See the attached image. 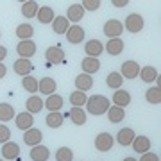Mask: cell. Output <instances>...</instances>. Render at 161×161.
<instances>
[{"mask_svg": "<svg viewBox=\"0 0 161 161\" xmlns=\"http://www.w3.org/2000/svg\"><path fill=\"white\" fill-rule=\"evenodd\" d=\"M84 106H86V115L100 116V115L108 113L111 102H109V98L104 97V95H92V97H88Z\"/></svg>", "mask_w": 161, "mask_h": 161, "instance_id": "1", "label": "cell"}, {"mask_svg": "<svg viewBox=\"0 0 161 161\" xmlns=\"http://www.w3.org/2000/svg\"><path fill=\"white\" fill-rule=\"evenodd\" d=\"M143 25H145V22H143V18H142V14H138V13H131V14L125 18L124 29H125L127 32H131V34H138V32H142Z\"/></svg>", "mask_w": 161, "mask_h": 161, "instance_id": "2", "label": "cell"}, {"mask_svg": "<svg viewBox=\"0 0 161 161\" xmlns=\"http://www.w3.org/2000/svg\"><path fill=\"white\" fill-rule=\"evenodd\" d=\"M104 34L108 36L109 40H113V38H120V34L124 32V23L120 22V20H116V18H111V20H108V22L104 23Z\"/></svg>", "mask_w": 161, "mask_h": 161, "instance_id": "3", "label": "cell"}, {"mask_svg": "<svg viewBox=\"0 0 161 161\" xmlns=\"http://www.w3.org/2000/svg\"><path fill=\"white\" fill-rule=\"evenodd\" d=\"M115 145V138L111 136L109 132H98L95 138V149L98 152H109Z\"/></svg>", "mask_w": 161, "mask_h": 161, "instance_id": "4", "label": "cell"}, {"mask_svg": "<svg viewBox=\"0 0 161 161\" xmlns=\"http://www.w3.org/2000/svg\"><path fill=\"white\" fill-rule=\"evenodd\" d=\"M45 59L50 64H61V63H64V50L59 45L48 47L45 50Z\"/></svg>", "mask_w": 161, "mask_h": 161, "instance_id": "5", "label": "cell"}, {"mask_svg": "<svg viewBox=\"0 0 161 161\" xmlns=\"http://www.w3.org/2000/svg\"><path fill=\"white\" fill-rule=\"evenodd\" d=\"M36 50H38V47H36V43L32 40H25V41H20L16 47V52H18V56L23 59H29L32 58L36 54Z\"/></svg>", "mask_w": 161, "mask_h": 161, "instance_id": "6", "label": "cell"}, {"mask_svg": "<svg viewBox=\"0 0 161 161\" xmlns=\"http://www.w3.org/2000/svg\"><path fill=\"white\" fill-rule=\"evenodd\" d=\"M0 152H2V158L7 159V161H14V159L20 158V147H18V143H14V142H6V143L2 145Z\"/></svg>", "mask_w": 161, "mask_h": 161, "instance_id": "7", "label": "cell"}, {"mask_svg": "<svg viewBox=\"0 0 161 161\" xmlns=\"http://www.w3.org/2000/svg\"><path fill=\"white\" fill-rule=\"evenodd\" d=\"M140 66L136 61H132V59H129V61H125V63L122 64V72H120V75L124 77V79H136L138 77V74H140Z\"/></svg>", "mask_w": 161, "mask_h": 161, "instance_id": "8", "label": "cell"}, {"mask_svg": "<svg viewBox=\"0 0 161 161\" xmlns=\"http://www.w3.org/2000/svg\"><path fill=\"white\" fill-rule=\"evenodd\" d=\"M84 34L86 32H84L82 27H79V25H70L68 31H66V40L72 45H79V43L84 41Z\"/></svg>", "mask_w": 161, "mask_h": 161, "instance_id": "9", "label": "cell"}, {"mask_svg": "<svg viewBox=\"0 0 161 161\" xmlns=\"http://www.w3.org/2000/svg\"><path fill=\"white\" fill-rule=\"evenodd\" d=\"M41 140H43V134H41V131L36 129V127H31V129H27V131L23 132V143L29 145V147L40 145Z\"/></svg>", "mask_w": 161, "mask_h": 161, "instance_id": "10", "label": "cell"}, {"mask_svg": "<svg viewBox=\"0 0 161 161\" xmlns=\"http://www.w3.org/2000/svg\"><path fill=\"white\" fill-rule=\"evenodd\" d=\"M31 159L32 161H48V158H50V149L48 147H45V145H34L32 149H31L29 152Z\"/></svg>", "mask_w": 161, "mask_h": 161, "instance_id": "11", "label": "cell"}, {"mask_svg": "<svg viewBox=\"0 0 161 161\" xmlns=\"http://www.w3.org/2000/svg\"><path fill=\"white\" fill-rule=\"evenodd\" d=\"M32 63H31L29 59H23V58H18L16 61H14V64H13V70H14V74L16 75H22V77H25V75H29L31 72H32Z\"/></svg>", "mask_w": 161, "mask_h": 161, "instance_id": "12", "label": "cell"}, {"mask_svg": "<svg viewBox=\"0 0 161 161\" xmlns=\"http://www.w3.org/2000/svg\"><path fill=\"white\" fill-rule=\"evenodd\" d=\"M58 90V84H56V80L52 79V77H43L41 80H38V92H41L43 95H54Z\"/></svg>", "mask_w": 161, "mask_h": 161, "instance_id": "13", "label": "cell"}, {"mask_svg": "<svg viewBox=\"0 0 161 161\" xmlns=\"http://www.w3.org/2000/svg\"><path fill=\"white\" fill-rule=\"evenodd\" d=\"M82 18H84V9L80 7V4L68 6V9H66V20L68 22H74V25H77Z\"/></svg>", "mask_w": 161, "mask_h": 161, "instance_id": "14", "label": "cell"}, {"mask_svg": "<svg viewBox=\"0 0 161 161\" xmlns=\"http://www.w3.org/2000/svg\"><path fill=\"white\" fill-rule=\"evenodd\" d=\"M80 68H82V74L93 75L100 70V61L97 58H84L80 61Z\"/></svg>", "mask_w": 161, "mask_h": 161, "instance_id": "15", "label": "cell"}, {"mask_svg": "<svg viewBox=\"0 0 161 161\" xmlns=\"http://www.w3.org/2000/svg\"><path fill=\"white\" fill-rule=\"evenodd\" d=\"M84 50H86V58H97L98 59V56L104 52V45L98 40H90V41H86Z\"/></svg>", "mask_w": 161, "mask_h": 161, "instance_id": "16", "label": "cell"}, {"mask_svg": "<svg viewBox=\"0 0 161 161\" xmlns=\"http://www.w3.org/2000/svg\"><path fill=\"white\" fill-rule=\"evenodd\" d=\"M14 122H16V127L20 131H27L34 124V115H31V113L25 111V113H20V115L14 116Z\"/></svg>", "mask_w": 161, "mask_h": 161, "instance_id": "17", "label": "cell"}, {"mask_svg": "<svg viewBox=\"0 0 161 161\" xmlns=\"http://www.w3.org/2000/svg\"><path fill=\"white\" fill-rule=\"evenodd\" d=\"M43 104H45V108L48 109V113H52V111H61V109H63L64 100H63V97H61V95L54 93V95H48V97H47V100Z\"/></svg>", "mask_w": 161, "mask_h": 161, "instance_id": "18", "label": "cell"}, {"mask_svg": "<svg viewBox=\"0 0 161 161\" xmlns=\"http://www.w3.org/2000/svg\"><path fill=\"white\" fill-rule=\"evenodd\" d=\"M75 88L79 90V92H84L86 93L88 90H92L93 88V77L88 74H80L75 77Z\"/></svg>", "mask_w": 161, "mask_h": 161, "instance_id": "19", "label": "cell"}, {"mask_svg": "<svg viewBox=\"0 0 161 161\" xmlns=\"http://www.w3.org/2000/svg\"><path fill=\"white\" fill-rule=\"evenodd\" d=\"M134 131H132L131 127H124V129H120L118 131V134H116V142L120 145H124V147H129V145L132 143V140H134Z\"/></svg>", "mask_w": 161, "mask_h": 161, "instance_id": "20", "label": "cell"}, {"mask_svg": "<svg viewBox=\"0 0 161 161\" xmlns=\"http://www.w3.org/2000/svg\"><path fill=\"white\" fill-rule=\"evenodd\" d=\"M36 18H38V22H40V23L47 25V23H52V22H54L56 14H54V9H52V7L41 6L40 9H38V14H36Z\"/></svg>", "mask_w": 161, "mask_h": 161, "instance_id": "21", "label": "cell"}, {"mask_svg": "<svg viewBox=\"0 0 161 161\" xmlns=\"http://www.w3.org/2000/svg\"><path fill=\"white\" fill-rule=\"evenodd\" d=\"M131 145L134 149V152H140V154H145V152L150 150V140L147 136H134Z\"/></svg>", "mask_w": 161, "mask_h": 161, "instance_id": "22", "label": "cell"}, {"mask_svg": "<svg viewBox=\"0 0 161 161\" xmlns=\"http://www.w3.org/2000/svg\"><path fill=\"white\" fill-rule=\"evenodd\" d=\"M106 52L109 54V56H120L122 52H124V41L122 38H113L106 43Z\"/></svg>", "mask_w": 161, "mask_h": 161, "instance_id": "23", "label": "cell"}, {"mask_svg": "<svg viewBox=\"0 0 161 161\" xmlns=\"http://www.w3.org/2000/svg\"><path fill=\"white\" fill-rule=\"evenodd\" d=\"M113 104L118 106V108H125V106H129V104H131V93L125 92V90H115Z\"/></svg>", "mask_w": 161, "mask_h": 161, "instance_id": "24", "label": "cell"}, {"mask_svg": "<svg viewBox=\"0 0 161 161\" xmlns=\"http://www.w3.org/2000/svg\"><path fill=\"white\" fill-rule=\"evenodd\" d=\"M25 106H27V113H31V115H36V113H40V111L45 108L43 100H41L40 97H36V95H31V97L27 98Z\"/></svg>", "mask_w": 161, "mask_h": 161, "instance_id": "25", "label": "cell"}, {"mask_svg": "<svg viewBox=\"0 0 161 161\" xmlns=\"http://www.w3.org/2000/svg\"><path fill=\"white\" fill-rule=\"evenodd\" d=\"M63 122H64V118H63V113L61 111H52L45 118V124L50 129H59V127L63 125Z\"/></svg>", "mask_w": 161, "mask_h": 161, "instance_id": "26", "label": "cell"}, {"mask_svg": "<svg viewBox=\"0 0 161 161\" xmlns=\"http://www.w3.org/2000/svg\"><path fill=\"white\" fill-rule=\"evenodd\" d=\"M14 116H16V113H14V108L11 104L0 102V122L2 124H7L9 120H14Z\"/></svg>", "mask_w": 161, "mask_h": 161, "instance_id": "27", "label": "cell"}, {"mask_svg": "<svg viewBox=\"0 0 161 161\" xmlns=\"http://www.w3.org/2000/svg\"><path fill=\"white\" fill-rule=\"evenodd\" d=\"M70 27V22L66 20V16H56L52 22V31L56 34H66V31Z\"/></svg>", "mask_w": 161, "mask_h": 161, "instance_id": "28", "label": "cell"}, {"mask_svg": "<svg viewBox=\"0 0 161 161\" xmlns=\"http://www.w3.org/2000/svg\"><path fill=\"white\" fill-rule=\"evenodd\" d=\"M158 75H159V74H158V70H156L154 66H142V68H140L138 77L143 80V82L149 84V82H154Z\"/></svg>", "mask_w": 161, "mask_h": 161, "instance_id": "29", "label": "cell"}, {"mask_svg": "<svg viewBox=\"0 0 161 161\" xmlns=\"http://www.w3.org/2000/svg\"><path fill=\"white\" fill-rule=\"evenodd\" d=\"M108 118H109L111 124H118V122H122L125 118V111H124V108H118V106L113 104L108 109Z\"/></svg>", "mask_w": 161, "mask_h": 161, "instance_id": "30", "label": "cell"}, {"mask_svg": "<svg viewBox=\"0 0 161 161\" xmlns=\"http://www.w3.org/2000/svg\"><path fill=\"white\" fill-rule=\"evenodd\" d=\"M38 9H40V4L34 0H27L22 4V14L25 18H34L38 14Z\"/></svg>", "mask_w": 161, "mask_h": 161, "instance_id": "31", "label": "cell"}, {"mask_svg": "<svg viewBox=\"0 0 161 161\" xmlns=\"http://www.w3.org/2000/svg\"><path fill=\"white\" fill-rule=\"evenodd\" d=\"M70 118H72V122H74L75 125H84V124H86V111L82 109V108H72V109H70Z\"/></svg>", "mask_w": 161, "mask_h": 161, "instance_id": "32", "label": "cell"}, {"mask_svg": "<svg viewBox=\"0 0 161 161\" xmlns=\"http://www.w3.org/2000/svg\"><path fill=\"white\" fill-rule=\"evenodd\" d=\"M16 36L20 38V41H25V40H31L34 36V29L31 23H20L16 27Z\"/></svg>", "mask_w": 161, "mask_h": 161, "instance_id": "33", "label": "cell"}, {"mask_svg": "<svg viewBox=\"0 0 161 161\" xmlns=\"http://www.w3.org/2000/svg\"><path fill=\"white\" fill-rule=\"evenodd\" d=\"M106 84L111 90H120L122 84H124V77L120 75V72H111L108 77H106Z\"/></svg>", "mask_w": 161, "mask_h": 161, "instance_id": "34", "label": "cell"}, {"mask_svg": "<svg viewBox=\"0 0 161 161\" xmlns=\"http://www.w3.org/2000/svg\"><path fill=\"white\" fill-rule=\"evenodd\" d=\"M145 100L149 104H154V106L161 104V88H158V86L149 88V90L145 92Z\"/></svg>", "mask_w": 161, "mask_h": 161, "instance_id": "35", "label": "cell"}, {"mask_svg": "<svg viewBox=\"0 0 161 161\" xmlns=\"http://www.w3.org/2000/svg\"><path fill=\"white\" fill-rule=\"evenodd\" d=\"M22 86L25 92H29L31 95H34L38 92V79H36L34 75H25L22 79Z\"/></svg>", "mask_w": 161, "mask_h": 161, "instance_id": "36", "label": "cell"}, {"mask_svg": "<svg viewBox=\"0 0 161 161\" xmlns=\"http://www.w3.org/2000/svg\"><path fill=\"white\" fill-rule=\"evenodd\" d=\"M86 100H88V97L84 92L75 90L74 93H70V104H72V108H82L86 104Z\"/></svg>", "mask_w": 161, "mask_h": 161, "instance_id": "37", "label": "cell"}, {"mask_svg": "<svg viewBox=\"0 0 161 161\" xmlns=\"http://www.w3.org/2000/svg\"><path fill=\"white\" fill-rule=\"evenodd\" d=\"M56 161H74V150L70 147H59L56 150Z\"/></svg>", "mask_w": 161, "mask_h": 161, "instance_id": "38", "label": "cell"}, {"mask_svg": "<svg viewBox=\"0 0 161 161\" xmlns=\"http://www.w3.org/2000/svg\"><path fill=\"white\" fill-rule=\"evenodd\" d=\"M100 0H82L80 2V7L84 9V11H97L98 7H100Z\"/></svg>", "mask_w": 161, "mask_h": 161, "instance_id": "39", "label": "cell"}, {"mask_svg": "<svg viewBox=\"0 0 161 161\" xmlns=\"http://www.w3.org/2000/svg\"><path fill=\"white\" fill-rule=\"evenodd\" d=\"M11 138V131H9V127L6 124H0V143L4 145L6 142H9Z\"/></svg>", "mask_w": 161, "mask_h": 161, "instance_id": "40", "label": "cell"}, {"mask_svg": "<svg viewBox=\"0 0 161 161\" xmlns=\"http://www.w3.org/2000/svg\"><path fill=\"white\" fill-rule=\"evenodd\" d=\"M138 161H159V158H158V154H154V152H145V154H142V158H140Z\"/></svg>", "mask_w": 161, "mask_h": 161, "instance_id": "41", "label": "cell"}, {"mask_svg": "<svg viewBox=\"0 0 161 161\" xmlns=\"http://www.w3.org/2000/svg\"><path fill=\"white\" fill-rule=\"evenodd\" d=\"M111 4L115 7H125V6H129V0H111Z\"/></svg>", "mask_w": 161, "mask_h": 161, "instance_id": "42", "label": "cell"}, {"mask_svg": "<svg viewBox=\"0 0 161 161\" xmlns=\"http://www.w3.org/2000/svg\"><path fill=\"white\" fill-rule=\"evenodd\" d=\"M6 56H7V48L4 45H0V63L6 59Z\"/></svg>", "mask_w": 161, "mask_h": 161, "instance_id": "43", "label": "cell"}, {"mask_svg": "<svg viewBox=\"0 0 161 161\" xmlns=\"http://www.w3.org/2000/svg\"><path fill=\"white\" fill-rule=\"evenodd\" d=\"M7 75V66L4 63H0V79H4Z\"/></svg>", "mask_w": 161, "mask_h": 161, "instance_id": "44", "label": "cell"}, {"mask_svg": "<svg viewBox=\"0 0 161 161\" xmlns=\"http://www.w3.org/2000/svg\"><path fill=\"white\" fill-rule=\"evenodd\" d=\"M124 161H138V159H134V158H125Z\"/></svg>", "mask_w": 161, "mask_h": 161, "instance_id": "45", "label": "cell"}, {"mask_svg": "<svg viewBox=\"0 0 161 161\" xmlns=\"http://www.w3.org/2000/svg\"><path fill=\"white\" fill-rule=\"evenodd\" d=\"M14 161H22V159H20V158H18V159H14Z\"/></svg>", "mask_w": 161, "mask_h": 161, "instance_id": "46", "label": "cell"}, {"mask_svg": "<svg viewBox=\"0 0 161 161\" xmlns=\"http://www.w3.org/2000/svg\"><path fill=\"white\" fill-rule=\"evenodd\" d=\"M0 161H4V159H0Z\"/></svg>", "mask_w": 161, "mask_h": 161, "instance_id": "47", "label": "cell"}, {"mask_svg": "<svg viewBox=\"0 0 161 161\" xmlns=\"http://www.w3.org/2000/svg\"><path fill=\"white\" fill-rule=\"evenodd\" d=\"M0 36H2V34H0Z\"/></svg>", "mask_w": 161, "mask_h": 161, "instance_id": "48", "label": "cell"}]
</instances>
